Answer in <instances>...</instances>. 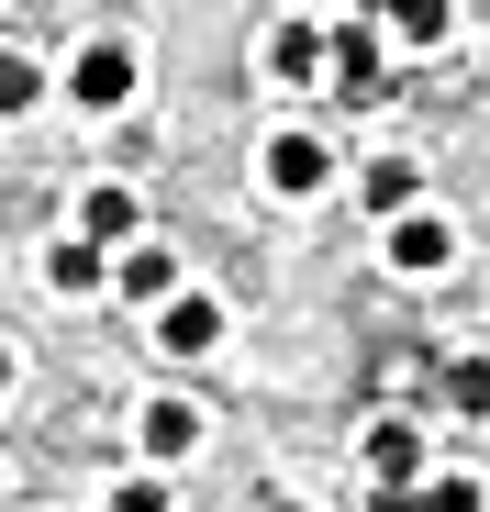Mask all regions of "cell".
<instances>
[{"label": "cell", "instance_id": "obj_1", "mask_svg": "<svg viewBox=\"0 0 490 512\" xmlns=\"http://www.w3.org/2000/svg\"><path fill=\"white\" fill-rule=\"evenodd\" d=\"M323 78H335V101H390V67H379V12L368 23H335V67H323Z\"/></svg>", "mask_w": 490, "mask_h": 512}, {"label": "cell", "instance_id": "obj_2", "mask_svg": "<svg viewBox=\"0 0 490 512\" xmlns=\"http://www.w3.org/2000/svg\"><path fill=\"white\" fill-rule=\"evenodd\" d=\"M67 90H78V112H123L134 101V45H78Z\"/></svg>", "mask_w": 490, "mask_h": 512}, {"label": "cell", "instance_id": "obj_3", "mask_svg": "<svg viewBox=\"0 0 490 512\" xmlns=\"http://www.w3.org/2000/svg\"><path fill=\"white\" fill-rule=\"evenodd\" d=\"M446 256H457V234L435 212H390V268L401 279H446Z\"/></svg>", "mask_w": 490, "mask_h": 512}, {"label": "cell", "instance_id": "obj_4", "mask_svg": "<svg viewBox=\"0 0 490 512\" xmlns=\"http://www.w3.org/2000/svg\"><path fill=\"white\" fill-rule=\"evenodd\" d=\"M156 346H168V357H212L223 346V301H201V290L156 301Z\"/></svg>", "mask_w": 490, "mask_h": 512}, {"label": "cell", "instance_id": "obj_5", "mask_svg": "<svg viewBox=\"0 0 490 512\" xmlns=\"http://www.w3.org/2000/svg\"><path fill=\"white\" fill-rule=\"evenodd\" d=\"M323 179H335V156H323L312 134H268V190L279 201H312Z\"/></svg>", "mask_w": 490, "mask_h": 512}, {"label": "cell", "instance_id": "obj_6", "mask_svg": "<svg viewBox=\"0 0 490 512\" xmlns=\"http://www.w3.org/2000/svg\"><path fill=\"white\" fill-rule=\"evenodd\" d=\"M323 67H335V34H312V23H279V34H268V78H290V90H312Z\"/></svg>", "mask_w": 490, "mask_h": 512}, {"label": "cell", "instance_id": "obj_7", "mask_svg": "<svg viewBox=\"0 0 490 512\" xmlns=\"http://www.w3.org/2000/svg\"><path fill=\"white\" fill-rule=\"evenodd\" d=\"M134 435H145V457H156V468H168V457H190V446H201V412H190V401H145Z\"/></svg>", "mask_w": 490, "mask_h": 512}, {"label": "cell", "instance_id": "obj_8", "mask_svg": "<svg viewBox=\"0 0 490 512\" xmlns=\"http://www.w3.org/2000/svg\"><path fill=\"white\" fill-rule=\"evenodd\" d=\"M45 279H56L67 301H78V290H101V279H112V256H101V234H67V245L45 256Z\"/></svg>", "mask_w": 490, "mask_h": 512}, {"label": "cell", "instance_id": "obj_9", "mask_svg": "<svg viewBox=\"0 0 490 512\" xmlns=\"http://www.w3.org/2000/svg\"><path fill=\"white\" fill-rule=\"evenodd\" d=\"M112 279H123V301H179V256H168V245H134Z\"/></svg>", "mask_w": 490, "mask_h": 512}, {"label": "cell", "instance_id": "obj_10", "mask_svg": "<svg viewBox=\"0 0 490 512\" xmlns=\"http://www.w3.org/2000/svg\"><path fill=\"white\" fill-rule=\"evenodd\" d=\"M435 390H446V412L490 423V357H446V368H435Z\"/></svg>", "mask_w": 490, "mask_h": 512}, {"label": "cell", "instance_id": "obj_11", "mask_svg": "<svg viewBox=\"0 0 490 512\" xmlns=\"http://www.w3.org/2000/svg\"><path fill=\"white\" fill-rule=\"evenodd\" d=\"M413 190H424V167H413V156H379V167H368V212H379V223H390V212H413Z\"/></svg>", "mask_w": 490, "mask_h": 512}, {"label": "cell", "instance_id": "obj_12", "mask_svg": "<svg viewBox=\"0 0 490 512\" xmlns=\"http://www.w3.org/2000/svg\"><path fill=\"white\" fill-rule=\"evenodd\" d=\"M379 23H390L401 45H446V23H457V12H446V0H379Z\"/></svg>", "mask_w": 490, "mask_h": 512}, {"label": "cell", "instance_id": "obj_13", "mask_svg": "<svg viewBox=\"0 0 490 512\" xmlns=\"http://www.w3.org/2000/svg\"><path fill=\"white\" fill-rule=\"evenodd\" d=\"M78 234L123 245V234H134V190H90V201H78Z\"/></svg>", "mask_w": 490, "mask_h": 512}, {"label": "cell", "instance_id": "obj_14", "mask_svg": "<svg viewBox=\"0 0 490 512\" xmlns=\"http://www.w3.org/2000/svg\"><path fill=\"white\" fill-rule=\"evenodd\" d=\"M45 101V78H34V56H0V123H12V112H34Z\"/></svg>", "mask_w": 490, "mask_h": 512}, {"label": "cell", "instance_id": "obj_15", "mask_svg": "<svg viewBox=\"0 0 490 512\" xmlns=\"http://www.w3.org/2000/svg\"><path fill=\"white\" fill-rule=\"evenodd\" d=\"M424 512H490L479 479H424Z\"/></svg>", "mask_w": 490, "mask_h": 512}, {"label": "cell", "instance_id": "obj_16", "mask_svg": "<svg viewBox=\"0 0 490 512\" xmlns=\"http://www.w3.org/2000/svg\"><path fill=\"white\" fill-rule=\"evenodd\" d=\"M112 512H168V490H156V479H123V490H112Z\"/></svg>", "mask_w": 490, "mask_h": 512}, {"label": "cell", "instance_id": "obj_17", "mask_svg": "<svg viewBox=\"0 0 490 512\" xmlns=\"http://www.w3.org/2000/svg\"><path fill=\"white\" fill-rule=\"evenodd\" d=\"M0 390H12V346H0Z\"/></svg>", "mask_w": 490, "mask_h": 512}, {"label": "cell", "instance_id": "obj_18", "mask_svg": "<svg viewBox=\"0 0 490 512\" xmlns=\"http://www.w3.org/2000/svg\"><path fill=\"white\" fill-rule=\"evenodd\" d=\"M279 512H301V501H279Z\"/></svg>", "mask_w": 490, "mask_h": 512}]
</instances>
